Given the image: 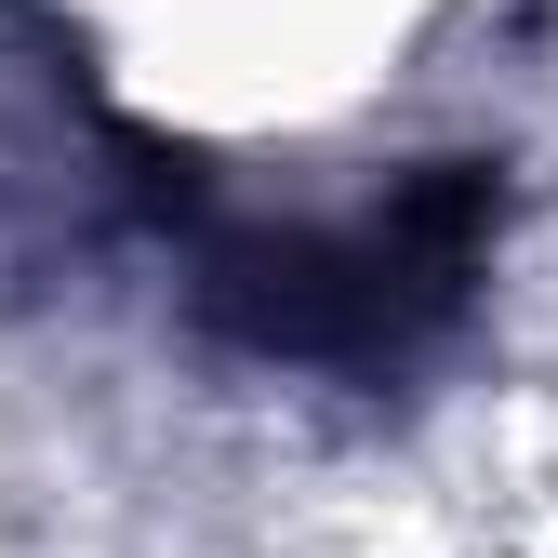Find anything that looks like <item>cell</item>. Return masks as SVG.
Returning <instances> with one entry per match:
<instances>
[{"label":"cell","mask_w":558,"mask_h":558,"mask_svg":"<svg viewBox=\"0 0 558 558\" xmlns=\"http://www.w3.org/2000/svg\"><path fill=\"white\" fill-rule=\"evenodd\" d=\"M478 227H493V173H412L360 227L227 253L214 266V306H227V332L279 345V360H386V345H412L465 293Z\"/></svg>","instance_id":"cell-1"}]
</instances>
